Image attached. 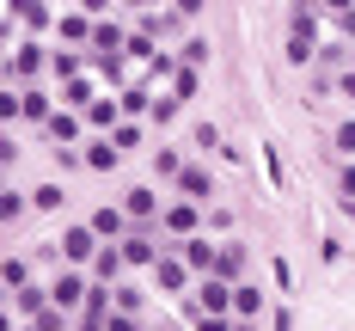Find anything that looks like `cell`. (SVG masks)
<instances>
[{
    "label": "cell",
    "mask_w": 355,
    "mask_h": 331,
    "mask_svg": "<svg viewBox=\"0 0 355 331\" xmlns=\"http://www.w3.org/2000/svg\"><path fill=\"white\" fill-rule=\"evenodd\" d=\"M202 221H209V209H196L190 196H178L172 209H159V227H166L172 239H190V233H202Z\"/></svg>",
    "instance_id": "6da1fadb"
},
{
    "label": "cell",
    "mask_w": 355,
    "mask_h": 331,
    "mask_svg": "<svg viewBox=\"0 0 355 331\" xmlns=\"http://www.w3.org/2000/svg\"><path fill=\"white\" fill-rule=\"evenodd\" d=\"M98 246H105V239H98V233H92V227H68V233H62V257H68L73 270H86V264H92V252H98Z\"/></svg>",
    "instance_id": "7a4b0ae2"
},
{
    "label": "cell",
    "mask_w": 355,
    "mask_h": 331,
    "mask_svg": "<svg viewBox=\"0 0 355 331\" xmlns=\"http://www.w3.org/2000/svg\"><path fill=\"white\" fill-rule=\"evenodd\" d=\"M43 62H49V56H43V43H19V49H12V62H6V74H12L19 86H37Z\"/></svg>",
    "instance_id": "3957f363"
},
{
    "label": "cell",
    "mask_w": 355,
    "mask_h": 331,
    "mask_svg": "<svg viewBox=\"0 0 355 331\" xmlns=\"http://www.w3.org/2000/svg\"><path fill=\"white\" fill-rule=\"evenodd\" d=\"M80 160H86L92 172H116V166H123V147L110 142V135H92V142L80 147Z\"/></svg>",
    "instance_id": "277c9868"
},
{
    "label": "cell",
    "mask_w": 355,
    "mask_h": 331,
    "mask_svg": "<svg viewBox=\"0 0 355 331\" xmlns=\"http://www.w3.org/2000/svg\"><path fill=\"white\" fill-rule=\"evenodd\" d=\"M196 313H233V282L202 276V289H196Z\"/></svg>",
    "instance_id": "5b68a950"
},
{
    "label": "cell",
    "mask_w": 355,
    "mask_h": 331,
    "mask_svg": "<svg viewBox=\"0 0 355 331\" xmlns=\"http://www.w3.org/2000/svg\"><path fill=\"white\" fill-rule=\"evenodd\" d=\"M123 215H129V227H147V221L159 215V196H153L147 184H135V190L123 196Z\"/></svg>",
    "instance_id": "8992f818"
},
{
    "label": "cell",
    "mask_w": 355,
    "mask_h": 331,
    "mask_svg": "<svg viewBox=\"0 0 355 331\" xmlns=\"http://www.w3.org/2000/svg\"><path fill=\"white\" fill-rule=\"evenodd\" d=\"M116 246H123V264H129V270H153V264H159V252H153L147 233H123Z\"/></svg>",
    "instance_id": "52a82bcc"
},
{
    "label": "cell",
    "mask_w": 355,
    "mask_h": 331,
    "mask_svg": "<svg viewBox=\"0 0 355 331\" xmlns=\"http://www.w3.org/2000/svg\"><path fill=\"white\" fill-rule=\"evenodd\" d=\"M209 276H220V282H245V246H239V239H233V246H220Z\"/></svg>",
    "instance_id": "ba28073f"
},
{
    "label": "cell",
    "mask_w": 355,
    "mask_h": 331,
    "mask_svg": "<svg viewBox=\"0 0 355 331\" xmlns=\"http://www.w3.org/2000/svg\"><path fill=\"white\" fill-rule=\"evenodd\" d=\"M209 190H214L209 166H196V160H190V166L178 172V196H190V203H209Z\"/></svg>",
    "instance_id": "9c48e42d"
},
{
    "label": "cell",
    "mask_w": 355,
    "mask_h": 331,
    "mask_svg": "<svg viewBox=\"0 0 355 331\" xmlns=\"http://www.w3.org/2000/svg\"><path fill=\"white\" fill-rule=\"evenodd\" d=\"M86 270H92V282H110V289H116V276H123V246H98Z\"/></svg>",
    "instance_id": "30bf717a"
},
{
    "label": "cell",
    "mask_w": 355,
    "mask_h": 331,
    "mask_svg": "<svg viewBox=\"0 0 355 331\" xmlns=\"http://www.w3.org/2000/svg\"><path fill=\"white\" fill-rule=\"evenodd\" d=\"M257 313H263V289L257 282H233V325H245Z\"/></svg>",
    "instance_id": "8fae6325"
},
{
    "label": "cell",
    "mask_w": 355,
    "mask_h": 331,
    "mask_svg": "<svg viewBox=\"0 0 355 331\" xmlns=\"http://www.w3.org/2000/svg\"><path fill=\"white\" fill-rule=\"evenodd\" d=\"M92 233H98L105 246H116V239L129 233V215H123V203H116V209H92Z\"/></svg>",
    "instance_id": "7c38bea8"
},
{
    "label": "cell",
    "mask_w": 355,
    "mask_h": 331,
    "mask_svg": "<svg viewBox=\"0 0 355 331\" xmlns=\"http://www.w3.org/2000/svg\"><path fill=\"white\" fill-rule=\"evenodd\" d=\"M49 300H55V307H86V276H80V270L55 276V282H49Z\"/></svg>",
    "instance_id": "4fadbf2b"
},
{
    "label": "cell",
    "mask_w": 355,
    "mask_h": 331,
    "mask_svg": "<svg viewBox=\"0 0 355 331\" xmlns=\"http://www.w3.org/2000/svg\"><path fill=\"white\" fill-rule=\"evenodd\" d=\"M153 282H159L166 294H178L184 282H190V264H184V257H159V264H153Z\"/></svg>",
    "instance_id": "5bb4252c"
},
{
    "label": "cell",
    "mask_w": 355,
    "mask_h": 331,
    "mask_svg": "<svg viewBox=\"0 0 355 331\" xmlns=\"http://www.w3.org/2000/svg\"><path fill=\"white\" fill-rule=\"evenodd\" d=\"M178 257H184V264H190L196 276H209V270H214V246L202 239V233H190V239H184V252H178Z\"/></svg>",
    "instance_id": "9a60e30c"
},
{
    "label": "cell",
    "mask_w": 355,
    "mask_h": 331,
    "mask_svg": "<svg viewBox=\"0 0 355 331\" xmlns=\"http://www.w3.org/2000/svg\"><path fill=\"white\" fill-rule=\"evenodd\" d=\"M80 123H86V117H68V110H49V123H43V135H49L55 147H68L73 135H80Z\"/></svg>",
    "instance_id": "2e32d148"
},
{
    "label": "cell",
    "mask_w": 355,
    "mask_h": 331,
    "mask_svg": "<svg viewBox=\"0 0 355 331\" xmlns=\"http://www.w3.org/2000/svg\"><path fill=\"white\" fill-rule=\"evenodd\" d=\"M123 43H129V37L116 31L110 19H92V49H98V56H123Z\"/></svg>",
    "instance_id": "e0dca14e"
},
{
    "label": "cell",
    "mask_w": 355,
    "mask_h": 331,
    "mask_svg": "<svg viewBox=\"0 0 355 331\" xmlns=\"http://www.w3.org/2000/svg\"><path fill=\"white\" fill-rule=\"evenodd\" d=\"M80 117H86L92 129H116V117H123V105H116V99H92V105L80 110Z\"/></svg>",
    "instance_id": "ac0fdd59"
},
{
    "label": "cell",
    "mask_w": 355,
    "mask_h": 331,
    "mask_svg": "<svg viewBox=\"0 0 355 331\" xmlns=\"http://www.w3.org/2000/svg\"><path fill=\"white\" fill-rule=\"evenodd\" d=\"M0 282L19 294L25 282H31V257H0Z\"/></svg>",
    "instance_id": "d6986e66"
},
{
    "label": "cell",
    "mask_w": 355,
    "mask_h": 331,
    "mask_svg": "<svg viewBox=\"0 0 355 331\" xmlns=\"http://www.w3.org/2000/svg\"><path fill=\"white\" fill-rule=\"evenodd\" d=\"M19 99H25V117H31L37 129H43V123H49V110H55V105H49V92H43V86H25Z\"/></svg>",
    "instance_id": "ffe728a7"
},
{
    "label": "cell",
    "mask_w": 355,
    "mask_h": 331,
    "mask_svg": "<svg viewBox=\"0 0 355 331\" xmlns=\"http://www.w3.org/2000/svg\"><path fill=\"white\" fill-rule=\"evenodd\" d=\"M12 307H19V313H31V319H37V313H43V307H55V300H49V289H37V282H25V289L12 294Z\"/></svg>",
    "instance_id": "44dd1931"
},
{
    "label": "cell",
    "mask_w": 355,
    "mask_h": 331,
    "mask_svg": "<svg viewBox=\"0 0 355 331\" xmlns=\"http://www.w3.org/2000/svg\"><path fill=\"white\" fill-rule=\"evenodd\" d=\"M62 99H68L73 110H86L92 99H98V92H92V80H86V74H73V80H62Z\"/></svg>",
    "instance_id": "7402d4cb"
},
{
    "label": "cell",
    "mask_w": 355,
    "mask_h": 331,
    "mask_svg": "<svg viewBox=\"0 0 355 331\" xmlns=\"http://www.w3.org/2000/svg\"><path fill=\"white\" fill-rule=\"evenodd\" d=\"M313 43H319V37H306V31H288V62H294V68H306V62H313Z\"/></svg>",
    "instance_id": "603a6c76"
},
{
    "label": "cell",
    "mask_w": 355,
    "mask_h": 331,
    "mask_svg": "<svg viewBox=\"0 0 355 331\" xmlns=\"http://www.w3.org/2000/svg\"><path fill=\"white\" fill-rule=\"evenodd\" d=\"M25 209H31V196H19V190H0V227H12Z\"/></svg>",
    "instance_id": "cb8c5ba5"
},
{
    "label": "cell",
    "mask_w": 355,
    "mask_h": 331,
    "mask_svg": "<svg viewBox=\"0 0 355 331\" xmlns=\"http://www.w3.org/2000/svg\"><path fill=\"white\" fill-rule=\"evenodd\" d=\"M110 142L123 147V153H135V147H141V117H129V123H116V129H110Z\"/></svg>",
    "instance_id": "d4e9b609"
},
{
    "label": "cell",
    "mask_w": 355,
    "mask_h": 331,
    "mask_svg": "<svg viewBox=\"0 0 355 331\" xmlns=\"http://www.w3.org/2000/svg\"><path fill=\"white\" fill-rule=\"evenodd\" d=\"M12 12H19L31 31H43V25H49V6H43V0H12Z\"/></svg>",
    "instance_id": "484cf974"
},
{
    "label": "cell",
    "mask_w": 355,
    "mask_h": 331,
    "mask_svg": "<svg viewBox=\"0 0 355 331\" xmlns=\"http://www.w3.org/2000/svg\"><path fill=\"white\" fill-rule=\"evenodd\" d=\"M80 62H86V56H73V49H55V56H49V74H55V80H73V74H80Z\"/></svg>",
    "instance_id": "4316f807"
},
{
    "label": "cell",
    "mask_w": 355,
    "mask_h": 331,
    "mask_svg": "<svg viewBox=\"0 0 355 331\" xmlns=\"http://www.w3.org/2000/svg\"><path fill=\"white\" fill-rule=\"evenodd\" d=\"M337 196L349 203V215H355V160H343V166H337Z\"/></svg>",
    "instance_id": "83f0119b"
},
{
    "label": "cell",
    "mask_w": 355,
    "mask_h": 331,
    "mask_svg": "<svg viewBox=\"0 0 355 331\" xmlns=\"http://www.w3.org/2000/svg\"><path fill=\"white\" fill-rule=\"evenodd\" d=\"M31 209H43V215L62 209V184H37V190H31Z\"/></svg>",
    "instance_id": "f1b7e54d"
},
{
    "label": "cell",
    "mask_w": 355,
    "mask_h": 331,
    "mask_svg": "<svg viewBox=\"0 0 355 331\" xmlns=\"http://www.w3.org/2000/svg\"><path fill=\"white\" fill-rule=\"evenodd\" d=\"M12 117H25V99H19L12 86H0V129H6Z\"/></svg>",
    "instance_id": "f546056e"
},
{
    "label": "cell",
    "mask_w": 355,
    "mask_h": 331,
    "mask_svg": "<svg viewBox=\"0 0 355 331\" xmlns=\"http://www.w3.org/2000/svg\"><path fill=\"white\" fill-rule=\"evenodd\" d=\"M178 105H184V99H153L147 123H159V129H166V123H178Z\"/></svg>",
    "instance_id": "4dcf8cb0"
},
{
    "label": "cell",
    "mask_w": 355,
    "mask_h": 331,
    "mask_svg": "<svg viewBox=\"0 0 355 331\" xmlns=\"http://www.w3.org/2000/svg\"><path fill=\"white\" fill-rule=\"evenodd\" d=\"M92 37V19L80 12V19H62V43H86Z\"/></svg>",
    "instance_id": "1f68e13d"
},
{
    "label": "cell",
    "mask_w": 355,
    "mask_h": 331,
    "mask_svg": "<svg viewBox=\"0 0 355 331\" xmlns=\"http://www.w3.org/2000/svg\"><path fill=\"white\" fill-rule=\"evenodd\" d=\"M153 172H159V178H178V172H184V153H172V147L153 153Z\"/></svg>",
    "instance_id": "d6a6232c"
},
{
    "label": "cell",
    "mask_w": 355,
    "mask_h": 331,
    "mask_svg": "<svg viewBox=\"0 0 355 331\" xmlns=\"http://www.w3.org/2000/svg\"><path fill=\"white\" fill-rule=\"evenodd\" d=\"M123 110H129V117H141V110H153V99H147V86H129V92H123Z\"/></svg>",
    "instance_id": "836d02e7"
},
{
    "label": "cell",
    "mask_w": 355,
    "mask_h": 331,
    "mask_svg": "<svg viewBox=\"0 0 355 331\" xmlns=\"http://www.w3.org/2000/svg\"><path fill=\"white\" fill-rule=\"evenodd\" d=\"M178 62H184V68H202V62H209V43H202V37H190V43H184V56H178Z\"/></svg>",
    "instance_id": "e575fe53"
},
{
    "label": "cell",
    "mask_w": 355,
    "mask_h": 331,
    "mask_svg": "<svg viewBox=\"0 0 355 331\" xmlns=\"http://www.w3.org/2000/svg\"><path fill=\"white\" fill-rule=\"evenodd\" d=\"M172 80H178V99L190 105V99H196V68H184V62H178V74H172Z\"/></svg>",
    "instance_id": "d590c367"
},
{
    "label": "cell",
    "mask_w": 355,
    "mask_h": 331,
    "mask_svg": "<svg viewBox=\"0 0 355 331\" xmlns=\"http://www.w3.org/2000/svg\"><path fill=\"white\" fill-rule=\"evenodd\" d=\"M110 300H116V313H141V294L135 289H110Z\"/></svg>",
    "instance_id": "8d00e7d4"
},
{
    "label": "cell",
    "mask_w": 355,
    "mask_h": 331,
    "mask_svg": "<svg viewBox=\"0 0 355 331\" xmlns=\"http://www.w3.org/2000/svg\"><path fill=\"white\" fill-rule=\"evenodd\" d=\"M105 331H141V313H110Z\"/></svg>",
    "instance_id": "74e56055"
},
{
    "label": "cell",
    "mask_w": 355,
    "mask_h": 331,
    "mask_svg": "<svg viewBox=\"0 0 355 331\" xmlns=\"http://www.w3.org/2000/svg\"><path fill=\"white\" fill-rule=\"evenodd\" d=\"M337 147H343V153H355V123H337Z\"/></svg>",
    "instance_id": "f35d334b"
},
{
    "label": "cell",
    "mask_w": 355,
    "mask_h": 331,
    "mask_svg": "<svg viewBox=\"0 0 355 331\" xmlns=\"http://www.w3.org/2000/svg\"><path fill=\"white\" fill-rule=\"evenodd\" d=\"M172 12H178V19H196V12H202V0H172Z\"/></svg>",
    "instance_id": "ab89813d"
},
{
    "label": "cell",
    "mask_w": 355,
    "mask_h": 331,
    "mask_svg": "<svg viewBox=\"0 0 355 331\" xmlns=\"http://www.w3.org/2000/svg\"><path fill=\"white\" fill-rule=\"evenodd\" d=\"M337 92H343V99H355V68H343V74H337Z\"/></svg>",
    "instance_id": "60d3db41"
},
{
    "label": "cell",
    "mask_w": 355,
    "mask_h": 331,
    "mask_svg": "<svg viewBox=\"0 0 355 331\" xmlns=\"http://www.w3.org/2000/svg\"><path fill=\"white\" fill-rule=\"evenodd\" d=\"M12 166V135H0V172Z\"/></svg>",
    "instance_id": "b9f144b4"
},
{
    "label": "cell",
    "mask_w": 355,
    "mask_h": 331,
    "mask_svg": "<svg viewBox=\"0 0 355 331\" xmlns=\"http://www.w3.org/2000/svg\"><path fill=\"white\" fill-rule=\"evenodd\" d=\"M355 0H324V12H349Z\"/></svg>",
    "instance_id": "7bdbcfd3"
},
{
    "label": "cell",
    "mask_w": 355,
    "mask_h": 331,
    "mask_svg": "<svg viewBox=\"0 0 355 331\" xmlns=\"http://www.w3.org/2000/svg\"><path fill=\"white\" fill-rule=\"evenodd\" d=\"M343 37H355V6H349V12H343Z\"/></svg>",
    "instance_id": "ee69618b"
},
{
    "label": "cell",
    "mask_w": 355,
    "mask_h": 331,
    "mask_svg": "<svg viewBox=\"0 0 355 331\" xmlns=\"http://www.w3.org/2000/svg\"><path fill=\"white\" fill-rule=\"evenodd\" d=\"M80 6H86V12H105V6H110V0H80Z\"/></svg>",
    "instance_id": "f6af8a7d"
},
{
    "label": "cell",
    "mask_w": 355,
    "mask_h": 331,
    "mask_svg": "<svg viewBox=\"0 0 355 331\" xmlns=\"http://www.w3.org/2000/svg\"><path fill=\"white\" fill-rule=\"evenodd\" d=\"M0 331H12V313H6V307H0Z\"/></svg>",
    "instance_id": "bcb514c9"
},
{
    "label": "cell",
    "mask_w": 355,
    "mask_h": 331,
    "mask_svg": "<svg viewBox=\"0 0 355 331\" xmlns=\"http://www.w3.org/2000/svg\"><path fill=\"white\" fill-rule=\"evenodd\" d=\"M129 6H135V12H147V6H153V0H129Z\"/></svg>",
    "instance_id": "7dc6e473"
}]
</instances>
